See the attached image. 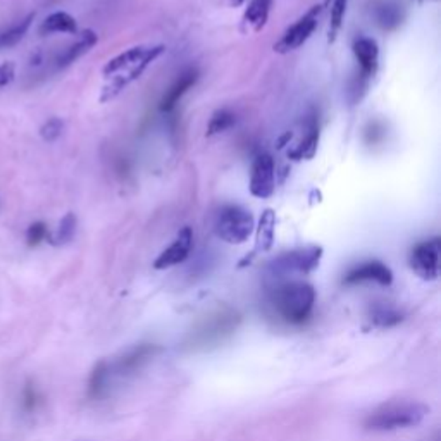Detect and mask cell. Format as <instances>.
<instances>
[{
  "label": "cell",
  "mask_w": 441,
  "mask_h": 441,
  "mask_svg": "<svg viewBox=\"0 0 441 441\" xmlns=\"http://www.w3.org/2000/svg\"><path fill=\"white\" fill-rule=\"evenodd\" d=\"M271 304L290 324H302L312 315L315 305L314 286L304 281H285L271 293Z\"/></svg>",
  "instance_id": "6da1fadb"
},
{
  "label": "cell",
  "mask_w": 441,
  "mask_h": 441,
  "mask_svg": "<svg viewBox=\"0 0 441 441\" xmlns=\"http://www.w3.org/2000/svg\"><path fill=\"white\" fill-rule=\"evenodd\" d=\"M429 409L417 402H391L378 407L366 419V428L373 431H396L421 424Z\"/></svg>",
  "instance_id": "7a4b0ae2"
},
{
  "label": "cell",
  "mask_w": 441,
  "mask_h": 441,
  "mask_svg": "<svg viewBox=\"0 0 441 441\" xmlns=\"http://www.w3.org/2000/svg\"><path fill=\"white\" fill-rule=\"evenodd\" d=\"M255 230L252 212L240 205H224L214 218V233L230 245H244Z\"/></svg>",
  "instance_id": "3957f363"
},
{
  "label": "cell",
  "mask_w": 441,
  "mask_h": 441,
  "mask_svg": "<svg viewBox=\"0 0 441 441\" xmlns=\"http://www.w3.org/2000/svg\"><path fill=\"white\" fill-rule=\"evenodd\" d=\"M322 259L321 247H305L290 250V252L279 253L276 259L267 264V274L271 278H288L293 274H308L317 269Z\"/></svg>",
  "instance_id": "277c9868"
},
{
  "label": "cell",
  "mask_w": 441,
  "mask_h": 441,
  "mask_svg": "<svg viewBox=\"0 0 441 441\" xmlns=\"http://www.w3.org/2000/svg\"><path fill=\"white\" fill-rule=\"evenodd\" d=\"M164 52H165L164 45L149 47L147 54L143 55V59H140L137 64H133L131 68L123 69V71L117 73V75L110 76V82L102 88V95H100L102 104H107V102L114 100L121 91L126 90L131 83H135L137 80L142 78L143 73H145L147 69H149L150 66H152Z\"/></svg>",
  "instance_id": "5b68a950"
},
{
  "label": "cell",
  "mask_w": 441,
  "mask_h": 441,
  "mask_svg": "<svg viewBox=\"0 0 441 441\" xmlns=\"http://www.w3.org/2000/svg\"><path fill=\"white\" fill-rule=\"evenodd\" d=\"M322 7L324 3H317V6H312L302 17L297 20V23H293L292 27L286 29L281 35V38L274 43V52L278 54H290L293 50L300 49L305 42L312 36V33L315 31L319 24V17H321Z\"/></svg>",
  "instance_id": "8992f818"
},
{
  "label": "cell",
  "mask_w": 441,
  "mask_h": 441,
  "mask_svg": "<svg viewBox=\"0 0 441 441\" xmlns=\"http://www.w3.org/2000/svg\"><path fill=\"white\" fill-rule=\"evenodd\" d=\"M238 322H240V317H238L237 312H219V314L212 315L211 319L202 322V324L193 331L190 343H192L193 348H197L209 347V345L223 341L224 338L230 336V334L238 328Z\"/></svg>",
  "instance_id": "52a82bcc"
},
{
  "label": "cell",
  "mask_w": 441,
  "mask_h": 441,
  "mask_svg": "<svg viewBox=\"0 0 441 441\" xmlns=\"http://www.w3.org/2000/svg\"><path fill=\"white\" fill-rule=\"evenodd\" d=\"M160 352V348L157 345L152 343H142L137 347L130 348L126 354L121 355L119 359H116L114 362H107V371H109V380L110 384L116 380H123V378L133 376L137 374L143 366L150 362L157 354Z\"/></svg>",
  "instance_id": "ba28073f"
},
{
  "label": "cell",
  "mask_w": 441,
  "mask_h": 441,
  "mask_svg": "<svg viewBox=\"0 0 441 441\" xmlns=\"http://www.w3.org/2000/svg\"><path fill=\"white\" fill-rule=\"evenodd\" d=\"M441 240L438 237L417 244L410 252V267L419 278L435 281L440 276Z\"/></svg>",
  "instance_id": "9c48e42d"
},
{
  "label": "cell",
  "mask_w": 441,
  "mask_h": 441,
  "mask_svg": "<svg viewBox=\"0 0 441 441\" xmlns=\"http://www.w3.org/2000/svg\"><path fill=\"white\" fill-rule=\"evenodd\" d=\"M248 188L250 193L260 200L273 197L276 190V165L271 154L260 152L253 157Z\"/></svg>",
  "instance_id": "30bf717a"
},
{
  "label": "cell",
  "mask_w": 441,
  "mask_h": 441,
  "mask_svg": "<svg viewBox=\"0 0 441 441\" xmlns=\"http://www.w3.org/2000/svg\"><path fill=\"white\" fill-rule=\"evenodd\" d=\"M193 248V231L190 226H185L179 230V233L176 234V238L172 240V244L167 248H164L159 253V257L154 262V267L159 271L169 269V267H174L178 264L185 262L188 259V255L192 253Z\"/></svg>",
  "instance_id": "8fae6325"
},
{
  "label": "cell",
  "mask_w": 441,
  "mask_h": 441,
  "mask_svg": "<svg viewBox=\"0 0 441 441\" xmlns=\"http://www.w3.org/2000/svg\"><path fill=\"white\" fill-rule=\"evenodd\" d=\"M343 283L347 286L362 285V283H376L381 286H389L393 283V273L381 260H367V262L352 267L345 274Z\"/></svg>",
  "instance_id": "7c38bea8"
},
{
  "label": "cell",
  "mask_w": 441,
  "mask_h": 441,
  "mask_svg": "<svg viewBox=\"0 0 441 441\" xmlns=\"http://www.w3.org/2000/svg\"><path fill=\"white\" fill-rule=\"evenodd\" d=\"M354 54L359 62V69L364 78L371 80L376 76L378 69H380V45L374 38H362L354 42Z\"/></svg>",
  "instance_id": "4fadbf2b"
},
{
  "label": "cell",
  "mask_w": 441,
  "mask_h": 441,
  "mask_svg": "<svg viewBox=\"0 0 441 441\" xmlns=\"http://www.w3.org/2000/svg\"><path fill=\"white\" fill-rule=\"evenodd\" d=\"M198 76H200L198 75V69L195 68H188L186 71H183L181 75H179V78L176 80V82L171 84V88L164 94L159 109L163 110V112H169V110L174 109L176 105H178V102L183 98V95L197 84Z\"/></svg>",
  "instance_id": "5bb4252c"
},
{
  "label": "cell",
  "mask_w": 441,
  "mask_h": 441,
  "mask_svg": "<svg viewBox=\"0 0 441 441\" xmlns=\"http://www.w3.org/2000/svg\"><path fill=\"white\" fill-rule=\"evenodd\" d=\"M373 16L376 24L381 29H384V31H395L405 21V10L396 2H381L376 3Z\"/></svg>",
  "instance_id": "9a60e30c"
},
{
  "label": "cell",
  "mask_w": 441,
  "mask_h": 441,
  "mask_svg": "<svg viewBox=\"0 0 441 441\" xmlns=\"http://www.w3.org/2000/svg\"><path fill=\"white\" fill-rule=\"evenodd\" d=\"M98 42V36L94 29H84L78 40H76L73 45H69L68 49L64 50L61 55L57 57V68H68L71 66L73 62L78 61L82 55H84L87 52H90Z\"/></svg>",
  "instance_id": "2e32d148"
},
{
  "label": "cell",
  "mask_w": 441,
  "mask_h": 441,
  "mask_svg": "<svg viewBox=\"0 0 441 441\" xmlns=\"http://www.w3.org/2000/svg\"><path fill=\"white\" fill-rule=\"evenodd\" d=\"M274 231H276V214L273 209H266L260 216L259 224L255 226V248L252 255L259 252H267L274 244Z\"/></svg>",
  "instance_id": "e0dca14e"
},
{
  "label": "cell",
  "mask_w": 441,
  "mask_h": 441,
  "mask_svg": "<svg viewBox=\"0 0 441 441\" xmlns=\"http://www.w3.org/2000/svg\"><path fill=\"white\" fill-rule=\"evenodd\" d=\"M319 147V126L317 121L311 119L307 126V133L300 140L299 145L293 147L292 150H288V157L292 160H311L314 159L315 152H317Z\"/></svg>",
  "instance_id": "ac0fdd59"
},
{
  "label": "cell",
  "mask_w": 441,
  "mask_h": 441,
  "mask_svg": "<svg viewBox=\"0 0 441 441\" xmlns=\"http://www.w3.org/2000/svg\"><path fill=\"white\" fill-rule=\"evenodd\" d=\"M147 50H149V47L145 45H138L133 47V49L124 50V52L117 54L116 57L110 59L107 64L104 66L102 73H104L105 78H110V76L117 75V73H121L123 69L131 68L133 64H137L140 59H143V55L147 54Z\"/></svg>",
  "instance_id": "d6986e66"
},
{
  "label": "cell",
  "mask_w": 441,
  "mask_h": 441,
  "mask_svg": "<svg viewBox=\"0 0 441 441\" xmlns=\"http://www.w3.org/2000/svg\"><path fill=\"white\" fill-rule=\"evenodd\" d=\"M273 0H250L244 13V24L252 31H260L267 24Z\"/></svg>",
  "instance_id": "ffe728a7"
},
{
  "label": "cell",
  "mask_w": 441,
  "mask_h": 441,
  "mask_svg": "<svg viewBox=\"0 0 441 441\" xmlns=\"http://www.w3.org/2000/svg\"><path fill=\"white\" fill-rule=\"evenodd\" d=\"M78 31V23L75 17L64 10H57V13L50 14L45 17V21L40 27L42 35H50V33H76Z\"/></svg>",
  "instance_id": "44dd1931"
},
{
  "label": "cell",
  "mask_w": 441,
  "mask_h": 441,
  "mask_svg": "<svg viewBox=\"0 0 441 441\" xmlns=\"http://www.w3.org/2000/svg\"><path fill=\"white\" fill-rule=\"evenodd\" d=\"M403 319V314L398 308L388 304H376L371 308V322L376 328H393Z\"/></svg>",
  "instance_id": "7402d4cb"
},
{
  "label": "cell",
  "mask_w": 441,
  "mask_h": 441,
  "mask_svg": "<svg viewBox=\"0 0 441 441\" xmlns=\"http://www.w3.org/2000/svg\"><path fill=\"white\" fill-rule=\"evenodd\" d=\"M33 20H35V13L28 14V16L24 17V20H21L20 23L13 24V27H10L9 29H6V31L0 33V50L17 45V43H20L21 40L24 38V35L28 33V29H29V27H31Z\"/></svg>",
  "instance_id": "603a6c76"
},
{
  "label": "cell",
  "mask_w": 441,
  "mask_h": 441,
  "mask_svg": "<svg viewBox=\"0 0 441 441\" xmlns=\"http://www.w3.org/2000/svg\"><path fill=\"white\" fill-rule=\"evenodd\" d=\"M76 226H78L76 216L73 214V212H68V214L61 219V223H59V227L55 230V233L54 234L49 233V238H47V240H49L52 245H57V247H61V245H68L69 241H73V238H75Z\"/></svg>",
  "instance_id": "cb8c5ba5"
},
{
  "label": "cell",
  "mask_w": 441,
  "mask_h": 441,
  "mask_svg": "<svg viewBox=\"0 0 441 441\" xmlns=\"http://www.w3.org/2000/svg\"><path fill=\"white\" fill-rule=\"evenodd\" d=\"M234 123H237L234 112H231L230 109H218L212 114L211 119H209L205 135H207V137H216V135L224 133V131H227L230 128H233Z\"/></svg>",
  "instance_id": "d4e9b609"
},
{
  "label": "cell",
  "mask_w": 441,
  "mask_h": 441,
  "mask_svg": "<svg viewBox=\"0 0 441 441\" xmlns=\"http://www.w3.org/2000/svg\"><path fill=\"white\" fill-rule=\"evenodd\" d=\"M347 6H348V0H333V6H331V21H329V42L331 43L336 40L338 31H340L341 24H343Z\"/></svg>",
  "instance_id": "484cf974"
},
{
  "label": "cell",
  "mask_w": 441,
  "mask_h": 441,
  "mask_svg": "<svg viewBox=\"0 0 441 441\" xmlns=\"http://www.w3.org/2000/svg\"><path fill=\"white\" fill-rule=\"evenodd\" d=\"M49 238V227L43 221H38V223H33L31 226L28 227L27 231V241L29 247H38L43 240Z\"/></svg>",
  "instance_id": "4316f807"
},
{
  "label": "cell",
  "mask_w": 441,
  "mask_h": 441,
  "mask_svg": "<svg viewBox=\"0 0 441 441\" xmlns=\"http://www.w3.org/2000/svg\"><path fill=\"white\" fill-rule=\"evenodd\" d=\"M62 131H64V121L59 119V117H52L40 128V135H42L45 142H55L61 137Z\"/></svg>",
  "instance_id": "83f0119b"
},
{
  "label": "cell",
  "mask_w": 441,
  "mask_h": 441,
  "mask_svg": "<svg viewBox=\"0 0 441 441\" xmlns=\"http://www.w3.org/2000/svg\"><path fill=\"white\" fill-rule=\"evenodd\" d=\"M16 78V64L13 61H7L0 64V88L9 87Z\"/></svg>",
  "instance_id": "f1b7e54d"
},
{
  "label": "cell",
  "mask_w": 441,
  "mask_h": 441,
  "mask_svg": "<svg viewBox=\"0 0 441 441\" xmlns=\"http://www.w3.org/2000/svg\"><path fill=\"white\" fill-rule=\"evenodd\" d=\"M245 2H247V0H233L234 6H241V3H245Z\"/></svg>",
  "instance_id": "f546056e"
}]
</instances>
